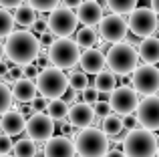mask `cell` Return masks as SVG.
I'll return each instance as SVG.
<instances>
[{"mask_svg":"<svg viewBox=\"0 0 159 157\" xmlns=\"http://www.w3.org/2000/svg\"><path fill=\"white\" fill-rule=\"evenodd\" d=\"M40 51L39 36L30 30H14L6 36V44H4V55L8 61L14 65H24L34 63Z\"/></svg>","mask_w":159,"mask_h":157,"instance_id":"cell-1","label":"cell"},{"mask_svg":"<svg viewBox=\"0 0 159 157\" xmlns=\"http://www.w3.org/2000/svg\"><path fill=\"white\" fill-rule=\"evenodd\" d=\"M159 149V137L153 131L137 127L127 131L123 139V153L127 157H155Z\"/></svg>","mask_w":159,"mask_h":157,"instance_id":"cell-2","label":"cell"},{"mask_svg":"<svg viewBox=\"0 0 159 157\" xmlns=\"http://www.w3.org/2000/svg\"><path fill=\"white\" fill-rule=\"evenodd\" d=\"M107 61V69L113 75H131L137 67H139V55H137V48L129 43H115L105 55Z\"/></svg>","mask_w":159,"mask_h":157,"instance_id":"cell-3","label":"cell"},{"mask_svg":"<svg viewBox=\"0 0 159 157\" xmlns=\"http://www.w3.org/2000/svg\"><path fill=\"white\" fill-rule=\"evenodd\" d=\"M75 149L81 157H105L111 149V141L103 129L87 127L81 129L75 137Z\"/></svg>","mask_w":159,"mask_h":157,"instance_id":"cell-4","label":"cell"},{"mask_svg":"<svg viewBox=\"0 0 159 157\" xmlns=\"http://www.w3.org/2000/svg\"><path fill=\"white\" fill-rule=\"evenodd\" d=\"M36 93H40L47 99H58L69 91V77L57 67H47L39 73L34 81Z\"/></svg>","mask_w":159,"mask_h":157,"instance_id":"cell-5","label":"cell"},{"mask_svg":"<svg viewBox=\"0 0 159 157\" xmlns=\"http://www.w3.org/2000/svg\"><path fill=\"white\" fill-rule=\"evenodd\" d=\"M79 59H81V48L70 38H57L48 47V61L52 67L61 69V71L77 67Z\"/></svg>","mask_w":159,"mask_h":157,"instance_id":"cell-6","label":"cell"},{"mask_svg":"<svg viewBox=\"0 0 159 157\" xmlns=\"http://www.w3.org/2000/svg\"><path fill=\"white\" fill-rule=\"evenodd\" d=\"M77 14L66 6H57L47 16V28L57 38H69L73 32H77Z\"/></svg>","mask_w":159,"mask_h":157,"instance_id":"cell-7","label":"cell"},{"mask_svg":"<svg viewBox=\"0 0 159 157\" xmlns=\"http://www.w3.org/2000/svg\"><path fill=\"white\" fill-rule=\"evenodd\" d=\"M127 26L135 36L147 38V36H153V32L157 30L159 16L151 8H135L127 18Z\"/></svg>","mask_w":159,"mask_h":157,"instance_id":"cell-8","label":"cell"},{"mask_svg":"<svg viewBox=\"0 0 159 157\" xmlns=\"http://www.w3.org/2000/svg\"><path fill=\"white\" fill-rule=\"evenodd\" d=\"M131 75V85L137 95L149 97L159 91V69L155 65H139Z\"/></svg>","mask_w":159,"mask_h":157,"instance_id":"cell-9","label":"cell"},{"mask_svg":"<svg viewBox=\"0 0 159 157\" xmlns=\"http://www.w3.org/2000/svg\"><path fill=\"white\" fill-rule=\"evenodd\" d=\"M99 36H101L105 43H123L125 36L129 32V26H127V20L125 16L121 14H105L99 22Z\"/></svg>","mask_w":159,"mask_h":157,"instance_id":"cell-10","label":"cell"},{"mask_svg":"<svg viewBox=\"0 0 159 157\" xmlns=\"http://www.w3.org/2000/svg\"><path fill=\"white\" fill-rule=\"evenodd\" d=\"M109 105H111V111L117 115H127V113H135L137 105H139V95L131 89V87H115L109 95Z\"/></svg>","mask_w":159,"mask_h":157,"instance_id":"cell-11","label":"cell"},{"mask_svg":"<svg viewBox=\"0 0 159 157\" xmlns=\"http://www.w3.org/2000/svg\"><path fill=\"white\" fill-rule=\"evenodd\" d=\"M26 135L34 143H44L54 135V121L47 113H34L26 121Z\"/></svg>","mask_w":159,"mask_h":157,"instance_id":"cell-12","label":"cell"},{"mask_svg":"<svg viewBox=\"0 0 159 157\" xmlns=\"http://www.w3.org/2000/svg\"><path fill=\"white\" fill-rule=\"evenodd\" d=\"M135 115L143 129L157 131L159 129V97L157 95H149V97L141 99Z\"/></svg>","mask_w":159,"mask_h":157,"instance_id":"cell-13","label":"cell"},{"mask_svg":"<svg viewBox=\"0 0 159 157\" xmlns=\"http://www.w3.org/2000/svg\"><path fill=\"white\" fill-rule=\"evenodd\" d=\"M103 16H105V10H103V6L97 0H83L77 6V20L83 26H93L95 28L101 22Z\"/></svg>","mask_w":159,"mask_h":157,"instance_id":"cell-14","label":"cell"},{"mask_svg":"<svg viewBox=\"0 0 159 157\" xmlns=\"http://www.w3.org/2000/svg\"><path fill=\"white\" fill-rule=\"evenodd\" d=\"M44 157H75L77 149H75V141L69 139L66 135H57V137L48 139L43 147Z\"/></svg>","mask_w":159,"mask_h":157,"instance_id":"cell-15","label":"cell"},{"mask_svg":"<svg viewBox=\"0 0 159 157\" xmlns=\"http://www.w3.org/2000/svg\"><path fill=\"white\" fill-rule=\"evenodd\" d=\"M66 121H69V125L75 127V129H87V127H91L93 121H95V111H93V107L87 105V103H75L73 107H69Z\"/></svg>","mask_w":159,"mask_h":157,"instance_id":"cell-16","label":"cell"},{"mask_svg":"<svg viewBox=\"0 0 159 157\" xmlns=\"http://www.w3.org/2000/svg\"><path fill=\"white\" fill-rule=\"evenodd\" d=\"M79 65H81L85 75H97V73H101L107 67V61H105L103 51H99V48H85V52H81Z\"/></svg>","mask_w":159,"mask_h":157,"instance_id":"cell-17","label":"cell"},{"mask_svg":"<svg viewBox=\"0 0 159 157\" xmlns=\"http://www.w3.org/2000/svg\"><path fill=\"white\" fill-rule=\"evenodd\" d=\"M0 117H2L0 119V129L8 137H16V135H20L26 129V119H24V115L18 109H10L4 115H0Z\"/></svg>","mask_w":159,"mask_h":157,"instance_id":"cell-18","label":"cell"},{"mask_svg":"<svg viewBox=\"0 0 159 157\" xmlns=\"http://www.w3.org/2000/svg\"><path fill=\"white\" fill-rule=\"evenodd\" d=\"M10 91H12V99L16 103H22V105H28L36 97V85H34V81H28V78L14 81Z\"/></svg>","mask_w":159,"mask_h":157,"instance_id":"cell-19","label":"cell"},{"mask_svg":"<svg viewBox=\"0 0 159 157\" xmlns=\"http://www.w3.org/2000/svg\"><path fill=\"white\" fill-rule=\"evenodd\" d=\"M137 55L145 61V65H155L159 63V38L155 36H147L141 40Z\"/></svg>","mask_w":159,"mask_h":157,"instance_id":"cell-20","label":"cell"},{"mask_svg":"<svg viewBox=\"0 0 159 157\" xmlns=\"http://www.w3.org/2000/svg\"><path fill=\"white\" fill-rule=\"evenodd\" d=\"M47 115L52 119L54 123L66 121V115H69V103H66L62 97H58V99H48Z\"/></svg>","mask_w":159,"mask_h":157,"instance_id":"cell-21","label":"cell"},{"mask_svg":"<svg viewBox=\"0 0 159 157\" xmlns=\"http://www.w3.org/2000/svg\"><path fill=\"white\" fill-rule=\"evenodd\" d=\"M99 32L95 30L93 26H83L77 30V38H75V43H77L79 48H93L99 44Z\"/></svg>","mask_w":159,"mask_h":157,"instance_id":"cell-22","label":"cell"},{"mask_svg":"<svg viewBox=\"0 0 159 157\" xmlns=\"http://www.w3.org/2000/svg\"><path fill=\"white\" fill-rule=\"evenodd\" d=\"M93 87H95L97 93H109L111 95V91L117 87V75H113L109 69H103L101 73H97Z\"/></svg>","mask_w":159,"mask_h":157,"instance_id":"cell-23","label":"cell"},{"mask_svg":"<svg viewBox=\"0 0 159 157\" xmlns=\"http://www.w3.org/2000/svg\"><path fill=\"white\" fill-rule=\"evenodd\" d=\"M103 131H105V135L109 139L111 137H119V135H123V119H121V115L117 113H109L107 117H103Z\"/></svg>","mask_w":159,"mask_h":157,"instance_id":"cell-24","label":"cell"},{"mask_svg":"<svg viewBox=\"0 0 159 157\" xmlns=\"http://www.w3.org/2000/svg\"><path fill=\"white\" fill-rule=\"evenodd\" d=\"M12 18H14V24H18V26H24V28H26V26L30 28L32 22L36 20V10H34V8H30L28 4H20V6L14 10Z\"/></svg>","mask_w":159,"mask_h":157,"instance_id":"cell-25","label":"cell"},{"mask_svg":"<svg viewBox=\"0 0 159 157\" xmlns=\"http://www.w3.org/2000/svg\"><path fill=\"white\" fill-rule=\"evenodd\" d=\"M107 8L113 12V14H131L133 10L137 8V0H107Z\"/></svg>","mask_w":159,"mask_h":157,"instance_id":"cell-26","label":"cell"},{"mask_svg":"<svg viewBox=\"0 0 159 157\" xmlns=\"http://www.w3.org/2000/svg\"><path fill=\"white\" fill-rule=\"evenodd\" d=\"M14 151V157H34L36 155V143L32 139L24 137V139H18L12 147Z\"/></svg>","mask_w":159,"mask_h":157,"instance_id":"cell-27","label":"cell"},{"mask_svg":"<svg viewBox=\"0 0 159 157\" xmlns=\"http://www.w3.org/2000/svg\"><path fill=\"white\" fill-rule=\"evenodd\" d=\"M69 77V89L70 91H75V93H81V91H85L87 87L91 85V81L87 78L85 73H70V75H66Z\"/></svg>","mask_w":159,"mask_h":157,"instance_id":"cell-28","label":"cell"},{"mask_svg":"<svg viewBox=\"0 0 159 157\" xmlns=\"http://www.w3.org/2000/svg\"><path fill=\"white\" fill-rule=\"evenodd\" d=\"M10 32H14V18L6 8H0V38H6Z\"/></svg>","mask_w":159,"mask_h":157,"instance_id":"cell-29","label":"cell"},{"mask_svg":"<svg viewBox=\"0 0 159 157\" xmlns=\"http://www.w3.org/2000/svg\"><path fill=\"white\" fill-rule=\"evenodd\" d=\"M12 91L8 89L4 83H0V115H4L6 111L12 109Z\"/></svg>","mask_w":159,"mask_h":157,"instance_id":"cell-30","label":"cell"},{"mask_svg":"<svg viewBox=\"0 0 159 157\" xmlns=\"http://www.w3.org/2000/svg\"><path fill=\"white\" fill-rule=\"evenodd\" d=\"M26 4L36 12H51L61 4V0H26Z\"/></svg>","mask_w":159,"mask_h":157,"instance_id":"cell-31","label":"cell"},{"mask_svg":"<svg viewBox=\"0 0 159 157\" xmlns=\"http://www.w3.org/2000/svg\"><path fill=\"white\" fill-rule=\"evenodd\" d=\"M47 105H48V99L43 97V95H36L30 101V109L34 111V113H44V111H47Z\"/></svg>","mask_w":159,"mask_h":157,"instance_id":"cell-32","label":"cell"},{"mask_svg":"<svg viewBox=\"0 0 159 157\" xmlns=\"http://www.w3.org/2000/svg\"><path fill=\"white\" fill-rule=\"evenodd\" d=\"M81 99H83V103H87V105H91V103H97V99H99V93L95 91V87L93 85H89L85 91H81Z\"/></svg>","mask_w":159,"mask_h":157,"instance_id":"cell-33","label":"cell"},{"mask_svg":"<svg viewBox=\"0 0 159 157\" xmlns=\"http://www.w3.org/2000/svg\"><path fill=\"white\" fill-rule=\"evenodd\" d=\"M40 71H43V69H40L36 63H28V65H24V67H22L24 78H28V81H36V77H39Z\"/></svg>","mask_w":159,"mask_h":157,"instance_id":"cell-34","label":"cell"},{"mask_svg":"<svg viewBox=\"0 0 159 157\" xmlns=\"http://www.w3.org/2000/svg\"><path fill=\"white\" fill-rule=\"evenodd\" d=\"M121 119H123V129H127V131H133V129H137V127H141L139 119H137L135 113H127V115H123Z\"/></svg>","mask_w":159,"mask_h":157,"instance_id":"cell-35","label":"cell"},{"mask_svg":"<svg viewBox=\"0 0 159 157\" xmlns=\"http://www.w3.org/2000/svg\"><path fill=\"white\" fill-rule=\"evenodd\" d=\"M93 111H95V117H101V119L107 117L109 113H113L109 101H97V103H95V107H93Z\"/></svg>","mask_w":159,"mask_h":157,"instance_id":"cell-36","label":"cell"},{"mask_svg":"<svg viewBox=\"0 0 159 157\" xmlns=\"http://www.w3.org/2000/svg\"><path fill=\"white\" fill-rule=\"evenodd\" d=\"M12 147H14V143H12V137H8V135H0V155H8L12 151Z\"/></svg>","mask_w":159,"mask_h":157,"instance_id":"cell-37","label":"cell"},{"mask_svg":"<svg viewBox=\"0 0 159 157\" xmlns=\"http://www.w3.org/2000/svg\"><path fill=\"white\" fill-rule=\"evenodd\" d=\"M44 30H47V16H36V20L32 22V26H30V32H34V34H43Z\"/></svg>","mask_w":159,"mask_h":157,"instance_id":"cell-38","label":"cell"},{"mask_svg":"<svg viewBox=\"0 0 159 157\" xmlns=\"http://www.w3.org/2000/svg\"><path fill=\"white\" fill-rule=\"evenodd\" d=\"M6 81H18V78H24V73H22V67L20 65H14V67L8 69V75L4 77Z\"/></svg>","mask_w":159,"mask_h":157,"instance_id":"cell-39","label":"cell"},{"mask_svg":"<svg viewBox=\"0 0 159 157\" xmlns=\"http://www.w3.org/2000/svg\"><path fill=\"white\" fill-rule=\"evenodd\" d=\"M54 40H57V36H54V34H52V32H51V30H48V28H47V30H44V32H43V34H40V38H39V43H40V47H44V48H48V47H51V44L54 43Z\"/></svg>","mask_w":159,"mask_h":157,"instance_id":"cell-40","label":"cell"},{"mask_svg":"<svg viewBox=\"0 0 159 157\" xmlns=\"http://www.w3.org/2000/svg\"><path fill=\"white\" fill-rule=\"evenodd\" d=\"M20 4H24V0H0V6L2 8H18Z\"/></svg>","mask_w":159,"mask_h":157,"instance_id":"cell-41","label":"cell"},{"mask_svg":"<svg viewBox=\"0 0 159 157\" xmlns=\"http://www.w3.org/2000/svg\"><path fill=\"white\" fill-rule=\"evenodd\" d=\"M81 2H83V0H61V4L66 6V8H77Z\"/></svg>","mask_w":159,"mask_h":157,"instance_id":"cell-42","label":"cell"},{"mask_svg":"<svg viewBox=\"0 0 159 157\" xmlns=\"http://www.w3.org/2000/svg\"><path fill=\"white\" fill-rule=\"evenodd\" d=\"M105 157H127V155H125L121 149H109Z\"/></svg>","mask_w":159,"mask_h":157,"instance_id":"cell-43","label":"cell"},{"mask_svg":"<svg viewBox=\"0 0 159 157\" xmlns=\"http://www.w3.org/2000/svg\"><path fill=\"white\" fill-rule=\"evenodd\" d=\"M8 69H10V67H8V63H2V61H0V78H4V77L8 75Z\"/></svg>","mask_w":159,"mask_h":157,"instance_id":"cell-44","label":"cell"},{"mask_svg":"<svg viewBox=\"0 0 159 157\" xmlns=\"http://www.w3.org/2000/svg\"><path fill=\"white\" fill-rule=\"evenodd\" d=\"M151 10L159 16V0H151Z\"/></svg>","mask_w":159,"mask_h":157,"instance_id":"cell-45","label":"cell"},{"mask_svg":"<svg viewBox=\"0 0 159 157\" xmlns=\"http://www.w3.org/2000/svg\"><path fill=\"white\" fill-rule=\"evenodd\" d=\"M2 59H4V44L0 43V61H2Z\"/></svg>","mask_w":159,"mask_h":157,"instance_id":"cell-46","label":"cell"},{"mask_svg":"<svg viewBox=\"0 0 159 157\" xmlns=\"http://www.w3.org/2000/svg\"><path fill=\"white\" fill-rule=\"evenodd\" d=\"M0 157H10V155H0Z\"/></svg>","mask_w":159,"mask_h":157,"instance_id":"cell-47","label":"cell"},{"mask_svg":"<svg viewBox=\"0 0 159 157\" xmlns=\"http://www.w3.org/2000/svg\"><path fill=\"white\" fill-rule=\"evenodd\" d=\"M157 157H159V149H157Z\"/></svg>","mask_w":159,"mask_h":157,"instance_id":"cell-48","label":"cell"},{"mask_svg":"<svg viewBox=\"0 0 159 157\" xmlns=\"http://www.w3.org/2000/svg\"><path fill=\"white\" fill-rule=\"evenodd\" d=\"M157 30H159V26H157Z\"/></svg>","mask_w":159,"mask_h":157,"instance_id":"cell-49","label":"cell"},{"mask_svg":"<svg viewBox=\"0 0 159 157\" xmlns=\"http://www.w3.org/2000/svg\"><path fill=\"white\" fill-rule=\"evenodd\" d=\"M97 2H99V0H97Z\"/></svg>","mask_w":159,"mask_h":157,"instance_id":"cell-50","label":"cell"}]
</instances>
